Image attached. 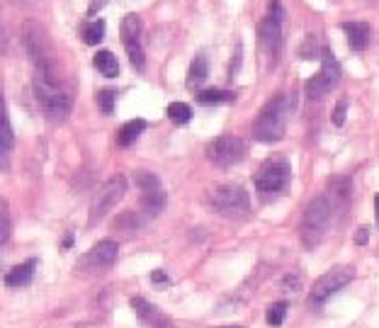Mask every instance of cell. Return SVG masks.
<instances>
[{"label": "cell", "mask_w": 379, "mask_h": 328, "mask_svg": "<svg viewBox=\"0 0 379 328\" xmlns=\"http://www.w3.org/2000/svg\"><path fill=\"white\" fill-rule=\"evenodd\" d=\"M34 93H37L39 105H42V110L47 112L49 120L61 122V120L69 117L71 97L64 90V85L54 78L49 64H44V61H39V66H37V76H34Z\"/></svg>", "instance_id": "1"}, {"label": "cell", "mask_w": 379, "mask_h": 328, "mask_svg": "<svg viewBox=\"0 0 379 328\" xmlns=\"http://www.w3.org/2000/svg\"><path fill=\"white\" fill-rule=\"evenodd\" d=\"M285 129H287L285 97L275 95L273 100L265 102V107L260 110L258 120H255V124H253V136L263 143H273V141L283 139Z\"/></svg>", "instance_id": "2"}, {"label": "cell", "mask_w": 379, "mask_h": 328, "mask_svg": "<svg viewBox=\"0 0 379 328\" xmlns=\"http://www.w3.org/2000/svg\"><path fill=\"white\" fill-rule=\"evenodd\" d=\"M331 212L333 207L326 197H316L309 202L304 219H301V241H304L306 248H316L321 243V238L326 236V229H329Z\"/></svg>", "instance_id": "3"}, {"label": "cell", "mask_w": 379, "mask_h": 328, "mask_svg": "<svg viewBox=\"0 0 379 328\" xmlns=\"http://www.w3.org/2000/svg\"><path fill=\"white\" fill-rule=\"evenodd\" d=\"M292 168L285 158H270L260 166L258 176H255V190L260 192L263 199L278 197L280 192H285L289 185Z\"/></svg>", "instance_id": "4"}, {"label": "cell", "mask_w": 379, "mask_h": 328, "mask_svg": "<svg viewBox=\"0 0 379 328\" xmlns=\"http://www.w3.org/2000/svg\"><path fill=\"white\" fill-rule=\"evenodd\" d=\"M209 202L222 217L229 219H243L250 212L248 192L241 185H217L209 192Z\"/></svg>", "instance_id": "5"}, {"label": "cell", "mask_w": 379, "mask_h": 328, "mask_svg": "<svg viewBox=\"0 0 379 328\" xmlns=\"http://www.w3.org/2000/svg\"><path fill=\"white\" fill-rule=\"evenodd\" d=\"M341 76H343L341 64H338V59L333 56V51H324V54H321V71L311 80H306V95L319 100V97H324L329 90L336 88Z\"/></svg>", "instance_id": "6"}, {"label": "cell", "mask_w": 379, "mask_h": 328, "mask_svg": "<svg viewBox=\"0 0 379 328\" xmlns=\"http://www.w3.org/2000/svg\"><path fill=\"white\" fill-rule=\"evenodd\" d=\"M124 192H127L124 176L110 178V180L105 183V187H102L100 192H97V197L93 199V207H90V227H95L100 219H105V214L122 202Z\"/></svg>", "instance_id": "7"}, {"label": "cell", "mask_w": 379, "mask_h": 328, "mask_svg": "<svg viewBox=\"0 0 379 328\" xmlns=\"http://www.w3.org/2000/svg\"><path fill=\"white\" fill-rule=\"evenodd\" d=\"M117 250H120V245L115 241H100L76 263V270L80 275H100L117 260Z\"/></svg>", "instance_id": "8"}, {"label": "cell", "mask_w": 379, "mask_h": 328, "mask_svg": "<svg viewBox=\"0 0 379 328\" xmlns=\"http://www.w3.org/2000/svg\"><path fill=\"white\" fill-rule=\"evenodd\" d=\"M245 156V143L238 139V136H217L214 141H209L207 146V158L214 163V166H236L238 161H243Z\"/></svg>", "instance_id": "9"}, {"label": "cell", "mask_w": 379, "mask_h": 328, "mask_svg": "<svg viewBox=\"0 0 379 328\" xmlns=\"http://www.w3.org/2000/svg\"><path fill=\"white\" fill-rule=\"evenodd\" d=\"M350 282H352V270L333 268L314 282V287H311V301H314V304H324L326 299L338 294V292L350 285Z\"/></svg>", "instance_id": "10"}, {"label": "cell", "mask_w": 379, "mask_h": 328, "mask_svg": "<svg viewBox=\"0 0 379 328\" xmlns=\"http://www.w3.org/2000/svg\"><path fill=\"white\" fill-rule=\"evenodd\" d=\"M131 306H134L136 316H139L148 328H176V324H173L161 309H156L151 301L141 299V297H134V299H131Z\"/></svg>", "instance_id": "11"}, {"label": "cell", "mask_w": 379, "mask_h": 328, "mask_svg": "<svg viewBox=\"0 0 379 328\" xmlns=\"http://www.w3.org/2000/svg\"><path fill=\"white\" fill-rule=\"evenodd\" d=\"M343 32L348 34V44L355 51H362L367 47V42H370V27L365 22H345Z\"/></svg>", "instance_id": "12"}, {"label": "cell", "mask_w": 379, "mask_h": 328, "mask_svg": "<svg viewBox=\"0 0 379 328\" xmlns=\"http://www.w3.org/2000/svg\"><path fill=\"white\" fill-rule=\"evenodd\" d=\"M34 268H37V260H27L22 265H15L8 275H5V285L8 287H24L29 280L34 278Z\"/></svg>", "instance_id": "13"}, {"label": "cell", "mask_w": 379, "mask_h": 328, "mask_svg": "<svg viewBox=\"0 0 379 328\" xmlns=\"http://www.w3.org/2000/svg\"><path fill=\"white\" fill-rule=\"evenodd\" d=\"M258 34H260V42H263L270 51H278L280 44H283V32H280V22H275L273 17H268L263 24H260Z\"/></svg>", "instance_id": "14"}, {"label": "cell", "mask_w": 379, "mask_h": 328, "mask_svg": "<svg viewBox=\"0 0 379 328\" xmlns=\"http://www.w3.org/2000/svg\"><path fill=\"white\" fill-rule=\"evenodd\" d=\"M10 148H13V131H10L8 117H5L3 97H0V168L8 166Z\"/></svg>", "instance_id": "15"}, {"label": "cell", "mask_w": 379, "mask_h": 328, "mask_svg": "<svg viewBox=\"0 0 379 328\" xmlns=\"http://www.w3.org/2000/svg\"><path fill=\"white\" fill-rule=\"evenodd\" d=\"M209 76V64H207V56L204 54H197L194 61L190 64V73H187V85L190 88H197L207 80Z\"/></svg>", "instance_id": "16"}, {"label": "cell", "mask_w": 379, "mask_h": 328, "mask_svg": "<svg viewBox=\"0 0 379 328\" xmlns=\"http://www.w3.org/2000/svg\"><path fill=\"white\" fill-rule=\"evenodd\" d=\"M93 64L102 76H107V78H115V76L120 73V64H117V56L112 54V51H97Z\"/></svg>", "instance_id": "17"}, {"label": "cell", "mask_w": 379, "mask_h": 328, "mask_svg": "<svg viewBox=\"0 0 379 328\" xmlns=\"http://www.w3.org/2000/svg\"><path fill=\"white\" fill-rule=\"evenodd\" d=\"M143 129H146V122H143V120L127 122V124L120 129V136H117V141H120L122 146H131V143H134L143 134Z\"/></svg>", "instance_id": "18"}, {"label": "cell", "mask_w": 379, "mask_h": 328, "mask_svg": "<svg viewBox=\"0 0 379 328\" xmlns=\"http://www.w3.org/2000/svg\"><path fill=\"white\" fill-rule=\"evenodd\" d=\"M141 37V17L139 15H127L122 20V42L131 44V42H139Z\"/></svg>", "instance_id": "19"}, {"label": "cell", "mask_w": 379, "mask_h": 328, "mask_svg": "<svg viewBox=\"0 0 379 328\" xmlns=\"http://www.w3.org/2000/svg\"><path fill=\"white\" fill-rule=\"evenodd\" d=\"M141 204H143V209H146V212L153 217V214L163 212V207H166V192H163L161 187H158V190H148V192H143Z\"/></svg>", "instance_id": "20"}, {"label": "cell", "mask_w": 379, "mask_h": 328, "mask_svg": "<svg viewBox=\"0 0 379 328\" xmlns=\"http://www.w3.org/2000/svg\"><path fill=\"white\" fill-rule=\"evenodd\" d=\"M236 95L229 93V90H199L197 102L199 105H222V102H234Z\"/></svg>", "instance_id": "21"}, {"label": "cell", "mask_w": 379, "mask_h": 328, "mask_svg": "<svg viewBox=\"0 0 379 328\" xmlns=\"http://www.w3.org/2000/svg\"><path fill=\"white\" fill-rule=\"evenodd\" d=\"M168 117H171L173 124H187L192 120V110L185 102H171L168 105Z\"/></svg>", "instance_id": "22"}, {"label": "cell", "mask_w": 379, "mask_h": 328, "mask_svg": "<svg viewBox=\"0 0 379 328\" xmlns=\"http://www.w3.org/2000/svg\"><path fill=\"white\" fill-rule=\"evenodd\" d=\"M329 190H331V197H336L338 202H345L350 197V180L343 176H336L329 180Z\"/></svg>", "instance_id": "23"}, {"label": "cell", "mask_w": 379, "mask_h": 328, "mask_svg": "<svg viewBox=\"0 0 379 328\" xmlns=\"http://www.w3.org/2000/svg\"><path fill=\"white\" fill-rule=\"evenodd\" d=\"M102 37H105V20H95V22H90L83 32L85 44H100Z\"/></svg>", "instance_id": "24"}, {"label": "cell", "mask_w": 379, "mask_h": 328, "mask_svg": "<svg viewBox=\"0 0 379 328\" xmlns=\"http://www.w3.org/2000/svg\"><path fill=\"white\" fill-rule=\"evenodd\" d=\"M287 316V301H275L268 306V324L270 326H283Z\"/></svg>", "instance_id": "25"}, {"label": "cell", "mask_w": 379, "mask_h": 328, "mask_svg": "<svg viewBox=\"0 0 379 328\" xmlns=\"http://www.w3.org/2000/svg\"><path fill=\"white\" fill-rule=\"evenodd\" d=\"M10 238V209H8V202L0 197V245Z\"/></svg>", "instance_id": "26"}, {"label": "cell", "mask_w": 379, "mask_h": 328, "mask_svg": "<svg viewBox=\"0 0 379 328\" xmlns=\"http://www.w3.org/2000/svg\"><path fill=\"white\" fill-rule=\"evenodd\" d=\"M115 90H100L97 93V107H100L105 115H112L115 112Z\"/></svg>", "instance_id": "27"}, {"label": "cell", "mask_w": 379, "mask_h": 328, "mask_svg": "<svg viewBox=\"0 0 379 328\" xmlns=\"http://www.w3.org/2000/svg\"><path fill=\"white\" fill-rule=\"evenodd\" d=\"M134 180H136V185H139V187L143 190V192L161 187V183H158V178L153 176V173H143V171H139V173L134 176Z\"/></svg>", "instance_id": "28"}, {"label": "cell", "mask_w": 379, "mask_h": 328, "mask_svg": "<svg viewBox=\"0 0 379 328\" xmlns=\"http://www.w3.org/2000/svg\"><path fill=\"white\" fill-rule=\"evenodd\" d=\"M141 227V222L136 219L134 212H124L120 219L115 222V229H124V231H136Z\"/></svg>", "instance_id": "29"}, {"label": "cell", "mask_w": 379, "mask_h": 328, "mask_svg": "<svg viewBox=\"0 0 379 328\" xmlns=\"http://www.w3.org/2000/svg\"><path fill=\"white\" fill-rule=\"evenodd\" d=\"M124 47H127V54H129L131 66H134L136 71H141L143 69V49H141V44L131 42V44H124Z\"/></svg>", "instance_id": "30"}, {"label": "cell", "mask_w": 379, "mask_h": 328, "mask_svg": "<svg viewBox=\"0 0 379 328\" xmlns=\"http://www.w3.org/2000/svg\"><path fill=\"white\" fill-rule=\"evenodd\" d=\"M345 110H348V102L345 100H338L336 110H333V124H336V127L345 124Z\"/></svg>", "instance_id": "31"}, {"label": "cell", "mask_w": 379, "mask_h": 328, "mask_svg": "<svg viewBox=\"0 0 379 328\" xmlns=\"http://www.w3.org/2000/svg\"><path fill=\"white\" fill-rule=\"evenodd\" d=\"M283 15H285V10H283V5H280V0H273V3H270V17H273L275 22H283Z\"/></svg>", "instance_id": "32"}, {"label": "cell", "mask_w": 379, "mask_h": 328, "mask_svg": "<svg viewBox=\"0 0 379 328\" xmlns=\"http://www.w3.org/2000/svg\"><path fill=\"white\" fill-rule=\"evenodd\" d=\"M367 238H370V229H367V227H362L360 231H357V236H355V243L365 245V243H367Z\"/></svg>", "instance_id": "33"}, {"label": "cell", "mask_w": 379, "mask_h": 328, "mask_svg": "<svg viewBox=\"0 0 379 328\" xmlns=\"http://www.w3.org/2000/svg\"><path fill=\"white\" fill-rule=\"evenodd\" d=\"M151 280L156 282V285H161V282L166 285V282H168V275L163 273V270H153V273H151Z\"/></svg>", "instance_id": "34"}, {"label": "cell", "mask_w": 379, "mask_h": 328, "mask_svg": "<svg viewBox=\"0 0 379 328\" xmlns=\"http://www.w3.org/2000/svg\"><path fill=\"white\" fill-rule=\"evenodd\" d=\"M71 243H73V236H66V238H64V248H66V245H71Z\"/></svg>", "instance_id": "35"}, {"label": "cell", "mask_w": 379, "mask_h": 328, "mask_svg": "<svg viewBox=\"0 0 379 328\" xmlns=\"http://www.w3.org/2000/svg\"><path fill=\"white\" fill-rule=\"evenodd\" d=\"M375 209H377V222H379V194L375 197Z\"/></svg>", "instance_id": "36"}, {"label": "cell", "mask_w": 379, "mask_h": 328, "mask_svg": "<svg viewBox=\"0 0 379 328\" xmlns=\"http://www.w3.org/2000/svg\"><path fill=\"white\" fill-rule=\"evenodd\" d=\"M224 328H241V326H224Z\"/></svg>", "instance_id": "37"}]
</instances>
